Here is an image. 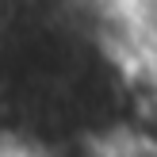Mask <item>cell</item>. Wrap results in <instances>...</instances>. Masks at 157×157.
<instances>
[{"label":"cell","instance_id":"6da1fadb","mask_svg":"<svg viewBox=\"0 0 157 157\" xmlns=\"http://www.w3.org/2000/svg\"><path fill=\"white\" fill-rule=\"evenodd\" d=\"M153 58H157V50H153Z\"/></svg>","mask_w":157,"mask_h":157}]
</instances>
